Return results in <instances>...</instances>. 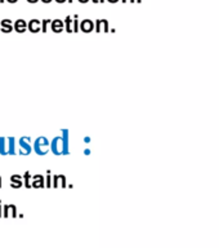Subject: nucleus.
Listing matches in <instances>:
<instances>
[{
	"label": "nucleus",
	"mask_w": 219,
	"mask_h": 248,
	"mask_svg": "<svg viewBox=\"0 0 219 248\" xmlns=\"http://www.w3.org/2000/svg\"><path fill=\"white\" fill-rule=\"evenodd\" d=\"M31 178H32L31 186H34V187H43L44 186V177H43L42 174H35Z\"/></svg>",
	"instance_id": "1a4fd4ad"
},
{
	"label": "nucleus",
	"mask_w": 219,
	"mask_h": 248,
	"mask_svg": "<svg viewBox=\"0 0 219 248\" xmlns=\"http://www.w3.org/2000/svg\"><path fill=\"white\" fill-rule=\"evenodd\" d=\"M0 187H1V177H0Z\"/></svg>",
	"instance_id": "c756f323"
},
{
	"label": "nucleus",
	"mask_w": 219,
	"mask_h": 248,
	"mask_svg": "<svg viewBox=\"0 0 219 248\" xmlns=\"http://www.w3.org/2000/svg\"><path fill=\"white\" fill-rule=\"evenodd\" d=\"M43 3H45V4H49L50 1H53V0H42Z\"/></svg>",
	"instance_id": "b1692460"
},
{
	"label": "nucleus",
	"mask_w": 219,
	"mask_h": 248,
	"mask_svg": "<svg viewBox=\"0 0 219 248\" xmlns=\"http://www.w3.org/2000/svg\"><path fill=\"white\" fill-rule=\"evenodd\" d=\"M50 19H44L42 23V27H43V31H46V29H48V25H50Z\"/></svg>",
	"instance_id": "f3484780"
},
{
	"label": "nucleus",
	"mask_w": 219,
	"mask_h": 248,
	"mask_svg": "<svg viewBox=\"0 0 219 248\" xmlns=\"http://www.w3.org/2000/svg\"><path fill=\"white\" fill-rule=\"evenodd\" d=\"M54 1H56V3H58V4H62V3H66L67 0H54Z\"/></svg>",
	"instance_id": "aec40b11"
},
{
	"label": "nucleus",
	"mask_w": 219,
	"mask_h": 248,
	"mask_svg": "<svg viewBox=\"0 0 219 248\" xmlns=\"http://www.w3.org/2000/svg\"><path fill=\"white\" fill-rule=\"evenodd\" d=\"M9 212H12V216H17V212H15V205H4V216L9 217Z\"/></svg>",
	"instance_id": "4468645a"
},
{
	"label": "nucleus",
	"mask_w": 219,
	"mask_h": 248,
	"mask_svg": "<svg viewBox=\"0 0 219 248\" xmlns=\"http://www.w3.org/2000/svg\"><path fill=\"white\" fill-rule=\"evenodd\" d=\"M65 25H66V31L67 32H73V17L71 16H67L65 19Z\"/></svg>",
	"instance_id": "2eb2a0df"
},
{
	"label": "nucleus",
	"mask_w": 219,
	"mask_h": 248,
	"mask_svg": "<svg viewBox=\"0 0 219 248\" xmlns=\"http://www.w3.org/2000/svg\"><path fill=\"white\" fill-rule=\"evenodd\" d=\"M13 29H15L17 32H25L27 29L26 21H23V19H17V21L13 23Z\"/></svg>",
	"instance_id": "6e6552de"
},
{
	"label": "nucleus",
	"mask_w": 219,
	"mask_h": 248,
	"mask_svg": "<svg viewBox=\"0 0 219 248\" xmlns=\"http://www.w3.org/2000/svg\"><path fill=\"white\" fill-rule=\"evenodd\" d=\"M4 1H5V0H0V3H4Z\"/></svg>",
	"instance_id": "2f4dec72"
},
{
	"label": "nucleus",
	"mask_w": 219,
	"mask_h": 248,
	"mask_svg": "<svg viewBox=\"0 0 219 248\" xmlns=\"http://www.w3.org/2000/svg\"><path fill=\"white\" fill-rule=\"evenodd\" d=\"M79 29L81 31H84V32H90L94 29V22L90 21V19H84V21H81L80 25H79Z\"/></svg>",
	"instance_id": "423d86ee"
},
{
	"label": "nucleus",
	"mask_w": 219,
	"mask_h": 248,
	"mask_svg": "<svg viewBox=\"0 0 219 248\" xmlns=\"http://www.w3.org/2000/svg\"><path fill=\"white\" fill-rule=\"evenodd\" d=\"M50 150L54 155H67L70 153V135L67 129H62L59 135L50 141Z\"/></svg>",
	"instance_id": "f257e3e1"
},
{
	"label": "nucleus",
	"mask_w": 219,
	"mask_h": 248,
	"mask_svg": "<svg viewBox=\"0 0 219 248\" xmlns=\"http://www.w3.org/2000/svg\"><path fill=\"white\" fill-rule=\"evenodd\" d=\"M0 217H1V202H0Z\"/></svg>",
	"instance_id": "bb28decb"
},
{
	"label": "nucleus",
	"mask_w": 219,
	"mask_h": 248,
	"mask_svg": "<svg viewBox=\"0 0 219 248\" xmlns=\"http://www.w3.org/2000/svg\"><path fill=\"white\" fill-rule=\"evenodd\" d=\"M96 31H97V32H101V31H104V32H107V31H110V27H108L107 19H97V21H96Z\"/></svg>",
	"instance_id": "39448f33"
},
{
	"label": "nucleus",
	"mask_w": 219,
	"mask_h": 248,
	"mask_svg": "<svg viewBox=\"0 0 219 248\" xmlns=\"http://www.w3.org/2000/svg\"><path fill=\"white\" fill-rule=\"evenodd\" d=\"M5 1H8V3H13V4H15V3H17V1H18V0H5Z\"/></svg>",
	"instance_id": "4be33fe9"
},
{
	"label": "nucleus",
	"mask_w": 219,
	"mask_h": 248,
	"mask_svg": "<svg viewBox=\"0 0 219 248\" xmlns=\"http://www.w3.org/2000/svg\"><path fill=\"white\" fill-rule=\"evenodd\" d=\"M90 153H92V150H90V149H84L85 155H90Z\"/></svg>",
	"instance_id": "a211bd4d"
},
{
	"label": "nucleus",
	"mask_w": 219,
	"mask_h": 248,
	"mask_svg": "<svg viewBox=\"0 0 219 248\" xmlns=\"http://www.w3.org/2000/svg\"><path fill=\"white\" fill-rule=\"evenodd\" d=\"M32 151L31 146V137H21L17 140V149L15 155H29Z\"/></svg>",
	"instance_id": "20e7f679"
},
{
	"label": "nucleus",
	"mask_w": 219,
	"mask_h": 248,
	"mask_svg": "<svg viewBox=\"0 0 219 248\" xmlns=\"http://www.w3.org/2000/svg\"><path fill=\"white\" fill-rule=\"evenodd\" d=\"M67 1H69V3H73V0H67Z\"/></svg>",
	"instance_id": "c85d7f7f"
},
{
	"label": "nucleus",
	"mask_w": 219,
	"mask_h": 248,
	"mask_svg": "<svg viewBox=\"0 0 219 248\" xmlns=\"http://www.w3.org/2000/svg\"><path fill=\"white\" fill-rule=\"evenodd\" d=\"M39 0H27V3H32V4H35V3H38Z\"/></svg>",
	"instance_id": "412c9836"
},
{
	"label": "nucleus",
	"mask_w": 219,
	"mask_h": 248,
	"mask_svg": "<svg viewBox=\"0 0 219 248\" xmlns=\"http://www.w3.org/2000/svg\"><path fill=\"white\" fill-rule=\"evenodd\" d=\"M13 30V23L11 19H3L1 21V31L3 32H11Z\"/></svg>",
	"instance_id": "f8f14e48"
},
{
	"label": "nucleus",
	"mask_w": 219,
	"mask_h": 248,
	"mask_svg": "<svg viewBox=\"0 0 219 248\" xmlns=\"http://www.w3.org/2000/svg\"><path fill=\"white\" fill-rule=\"evenodd\" d=\"M11 185L15 187V189H18L22 186V177L18 176V174H15V176H12L11 178Z\"/></svg>",
	"instance_id": "ddd939ff"
},
{
	"label": "nucleus",
	"mask_w": 219,
	"mask_h": 248,
	"mask_svg": "<svg viewBox=\"0 0 219 248\" xmlns=\"http://www.w3.org/2000/svg\"><path fill=\"white\" fill-rule=\"evenodd\" d=\"M27 29L31 31V32H38L42 29V22L39 19H31L30 22L27 23Z\"/></svg>",
	"instance_id": "0eeeda50"
},
{
	"label": "nucleus",
	"mask_w": 219,
	"mask_h": 248,
	"mask_svg": "<svg viewBox=\"0 0 219 248\" xmlns=\"http://www.w3.org/2000/svg\"><path fill=\"white\" fill-rule=\"evenodd\" d=\"M34 151L38 155H46L48 151L50 150V141L48 137L45 136H42V137H38V139L34 141V146H32Z\"/></svg>",
	"instance_id": "7ed1b4c3"
},
{
	"label": "nucleus",
	"mask_w": 219,
	"mask_h": 248,
	"mask_svg": "<svg viewBox=\"0 0 219 248\" xmlns=\"http://www.w3.org/2000/svg\"><path fill=\"white\" fill-rule=\"evenodd\" d=\"M100 3H104V0H100Z\"/></svg>",
	"instance_id": "7c9ffc66"
},
{
	"label": "nucleus",
	"mask_w": 219,
	"mask_h": 248,
	"mask_svg": "<svg viewBox=\"0 0 219 248\" xmlns=\"http://www.w3.org/2000/svg\"><path fill=\"white\" fill-rule=\"evenodd\" d=\"M121 1H123V3H125V1H131V3H134L135 0H121Z\"/></svg>",
	"instance_id": "a878e982"
},
{
	"label": "nucleus",
	"mask_w": 219,
	"mask_h": 248,
	"mask_svg": "<svg viewBox=\"0 0 219 248\" xmlns=\"http://www.w3.org/2000/svg\"><path fill=\"white\" fill-rule=\"evenodd\" d=\"M50 27L54 32H61L63 31V21L61 19H54L53 22H50Z\"/></svg>",
	"instance_id": "9b49d317"
},
{
	"label": "nucleus",
	"mask_w": 219,
	"mask_h": 248,
	"mask_svg": "<svg viewBox=\"0 0 219 248\" xmlns=\"http://www.w3.org/2000/svg\"><path fill=\"white\" fill-rule=\"evenodd\" d=\"M93 3H100V0H92Z\"/></svg>",
	"instance_id": "cd10ccee"
},
{
	"label": "nucleus",
	"mask_w": 219,
	"mask_h": 248,
	"mask_svg": "<svg viewBox=\"0 0 219 248\" xmlns=\"http://www.w3.org/2000/svg\"><path fill=\"white\" fill-rule=\"evenodd\" d=\"M107 1H108V3L114 4V3H117V1H120V0H107Z\"/></svg>",
	"instance_id": "5701e85b"
},
{
	"label": "nucleus",
	"mask_w": 219,
	"mask_h": 248,
	"mask_svg": "<svg viewBox=\"0 0 219 248\" xmlns=\"http://www.w3.org/2000/svg\"><path fill=\"white\" fill-rule=\"evenodd\" d=\"M31 177H32V176H30V172H26L25 176H23V178H25V186H26V187H31Z\"/></svg>",
	"instance_id": "dca6fc26"
},
{
	"label": "nucleus",
	"mask_w": 219,
	"mask_h": 248,
	"mask_svg": "<svg viewBox=\"0 0 219 248\" xmlns=\"http://www.w3.org/2000/svg\"><path fill=\"white\" fill-rule=\"evenodd\" d=\"M17 139L15 137H0V154L15 155Z\"/></svg>",
	"instance_id": "f03ea898"
},
{
	"label": "nucleus",
	"mask_w": 219,
	"mask_h": 248,
	"mask_svg": "<svg viewBox=\"0 0 219 248\" xmlns=\"http://www.w3.org/2000/svg\"><path fill=\"white\" fill-rule=\"evenodd\" d=\"M88 1H89V0H79V3H88Z\"/></svg>",
	"instance_id": "393cba45"
},
{
	"label": "nucleus",
	"mask_w": 219,
	"mask_h": 248,
	"mask_svg": "<svg viewBox=\"0 0 219 248\" xmlns=\"http://www.w3.org/2000/svg\"><path fill=\"white\" fill-rule=\"evenodd\" d=\"M90 141H92V140H90V137H88V136H87V137H84V142L85 143H89Z\"/></svg>",
	"instance_id": "6ab92c4d"
},
{
	"label": "nucleus",
	"mask_w": 219,
	"mask_h": 248,
	"mask_svg": "<svg viewBox=\"0 0 219 248\" xmlns=\"http://www.w3.org/2000/svg\"><path fill=\"white\" fill-rule=\"evenodd\" d=\"M53 186L54 187H65L66 186V177L65 176H61V174H57L53 177Z\"/></svg>",
	"instance_id": "9d476101"
}]
</instances>
